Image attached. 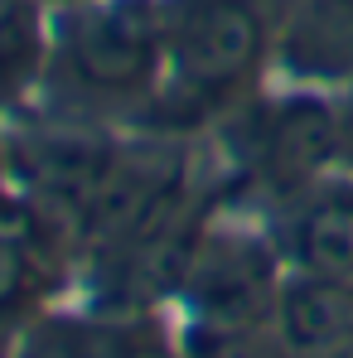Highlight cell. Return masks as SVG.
<instances>
[{
	"mask_svg": "<svg viewBox=\"0 0 353 358\" xmlns=\"http://www.w3.org/2000/svg\"><path fill=\"white\" fill-rule=\"evenodd\" d=\"M165 54L194 92L233 87L261 59V20L247 0H179L165 10Z\"/></svg>",
	"mask_w": 353,
	"mask_h": 358,
	"instance_id": "cell-1",
	"label": "cell"
},
{
	"mask_svg": "<svg viewBox=\"0 0 353 358\" xmlns=\"http://www.w3.org/2000/svg\"><path fill=\"white\" fill-rule=\"evenodd\" d=\"M73 68L92 87H141L165 54V10L150 0H107L73 20L68 29Z\"/></svg>",
	"mask_w": 353,
	"mask_h": 358,
	"instance_id": "cell-2",
	"label": "cell"
},
{
	"mask_svg": "<svg viewBox=\"0 0 353 358\" xmlns=\"http://www.w3.org/2000/svg\"><path fill=\"white\" fill-rule=\"evenodd\" d=\"M184 281L203 315V329H257V320L281 300V286L271 281V257L247 238L208 242Z\"/></svg>",
	"mask_w": 353,
	"mask_h": 358,
	"instance_id": "cell-3",
	"label": "cell"
},
{
	"mask_svg": "<svg viewBox=\"0 0 353 358\" xmlns=\"http://www.w3.org/2000/svg\"><path fill=\"white\" fill-rule=\"evenodd\" d=\"M257 170L271 179L276 189L300 194L319 175L344 160V136H339V112L324 107L319 97H291L281 107H271L257 126V150H252Z\"/></svg>",
	"mask_w": 353,
	"mask_h": 358,
	"instance_id": "cell-4",
	"label": "cell"
},
{
	"mask_svg": "<svg viewBox=\"0 0 353 358\" xmlns=\"http://www.w3.org/2000/svg\"><path fill=\"white\" fill-rule=\"evenodd\" d=\"M281 252L305 276H353V184H310L291 199Z\"/></svg>",
	"mask_w": 353,
	"mask_h": 358,
	"instance_id": "cell-5",
	"label": "cell"
},
{
	"mask_svg": "<svg viewBox=\"0 0 353 358\" xmlns=\"http://www.w3.org/2000/svg\"><path fill=\"white\" fill-rule=\"evenodd\" d=\"M281 344L300 354L349 349L353 344V276H295L276 300Z\"/></svg>",
	"mask_w": 353,
	"mask_h": 358,
	"instance_id": "cell-6",
	"label": "cell"
},
{
	"mask_svg": "<svg viewBox=\"0 0 353 358\" xmlns=\"http://www.w3.org/2000/svg\"><path fill=\"white\" fill-rule=\"evenodd\" d=\"M34 68V10H24L20 0L0 5V83H20Z\"/></svg>",
	"mask_w": 353,
	"mask_h": 358,
	"instance_id": "cell-7",
	"label": "cell"
},
{
	"mask_svg": "<svg viewBox=\"0 0 353 358\" xmlns=\"http://www.w3.org/2000/svg\"><path fill=\"white\" fill-rule=\"evenodd\" d=\"M29 286H34V252L20 238H5L0 233V310L15 305Z\"/></svg>",
	"mask_w": 353,
	"mask_h": 358,
	"instance_id": "cell-8",
	"label": "cell"
},
{
	"mask_svg": "<svg viewBox=\"0 0 353 358\" xmlns=\"http://www.w3.org/2000/svg\"><path fill=\"white\" fill-rule=\"evenodd\" d=\"M194 358H266V349H257L252 329H203Z\"/></svg>",
	"mask_w": 353,
	"mask_h": 358,
	"instance_id": "cell-9",
	"label": "cell"
},
{
	"mask_svg": "<svg viewBox=\"0 0 353 358\" xmlns=\"http://www.w3.org/2000/svg\"><path fill=\"white\" fill-rule=\"evenodd\" d=\"M339 136H344V160L353 165V92H349V102L339 107Z\"/></svg>",
	"mask_w": 353,
	"mask_h": 358,
	"instance_id": "cell-10",
	"label": "cell"
},
{
	"mask_svg": "<svg viewBox=\"0 0 353 358\" xmlns=\"http://www.w3.org/2000/svg\"><path fill=\"white\" fill-rule=\"evenodd\" d=\"M121 358H175V354L160 349V344H150V349H131V354H121Z\"/></svg>",
	"mask_w": 353,
	"mask_h": 358,
	"instance_id": "cell-11",
	"label": "cell"
},
{
	"mask_svg": "<svg viewBox=\"0 0 353 358\" xmlns=\"http://www.w3.org/2000/svg\"><path fill=\"white\" fill-rule=\"evenodd\" d=\"M334 15H344V24H353V0H324Z\"/></svg>",
	"mask_w": 353,
	"mask_h": 358,
	"instance_id": "cell-12",
	"label": "cell"
},
{
	"mask_svg": "<svg viewBox=\"0 0 353 358\" xmlns=\"http://www.w3.org/2000/svg\"><path fill=\"white\" fill-rule=\"evenodd\" d=\"M300 358H353V344L349 349H324V354H300Z\"/></svg>",
	"mask_w": 353,
	"mask_h": 358,
	"instance_id": "cell-13",
	"label": "cell"
}]
</instances>
